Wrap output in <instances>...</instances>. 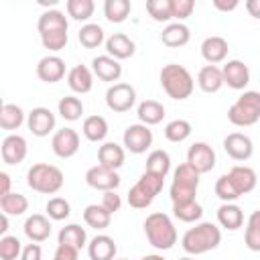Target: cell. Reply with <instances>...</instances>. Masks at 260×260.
Segmentation results:
<instances>
[{
  "mask_svg": "<svg viewBox=\"0 0 260 260\" xmlns=\"http://www.w3.org/2000/svg\"><path fill=\"white\" fill-rule=\"evenodd\" d=\"M106 51H108L110 57L122 61V59H130V57L134 55L136 45H134V41H132L128 35H124V32H114V35H110V37L106 39Z\"/></svg>",
  "mask_w": 260,
  "mask_h": 260,
  "instance_id": "22",
  "label": "cell"
},
{
  "mask_svg": "<svg viewBox=\"0 0 260 260\" xmlns=\"http://www.w3.org/2000/svg\"><path fill=\"white\" fill-rule=\"evenodd\" d=\"M37 77L45 83H57L65 77V61L59 55H45L37 63Z\"/></svg>",
  "mask_w": 260,
  "mask_h": 260,
  "instance_id": "17",
  "label": "cell"
},
{
  "mask_svg": "<svg viewBox=\"0 0 260 260\" xmlns=\"http://www.w3.org/2000/svg\"><path fill=\"white\" fill-rule=\"evenodd\" d=\"M77 256H79V250L77 248L67 246V244H57V250H55L53 260H77Z\"/></svg>",
  "mask_w": 260,
  "mask_h": 260,
  "instance_id": "50",
  "label": "cell"
},
{
  "mask_svg": "<svg viewBox=\"0 0 260 260\" xmlns=\"http://www.w3.org/2000/svg\"><path fill=\"white\" fill-rule=\"evenodd\" d=\"M118 260H128V258H118Z\"/></svg>",
  "mask_w": 260,
  "mask_h": 260,
  "instance_id": "58",
  "label": "cell"
},
{
  "mask_svg": "<svg viewBox=\"0 0 260 260\" xmlns=\"http://www.w3.org/2000/svg\"><path fill=\"white\" fill-rule=\"evenodd\" d=\"M77 39L79 43L85 47V49H95L100 47L102 43H106V37H104V28L95 22H85L79 32H77Z\"/></svg>",
  "mask_w": 260,
  "mask_h": 260,
  "instance_id": "36",
  "label": "cell"
},
{
  "mask_svg": "<svg viewBox=\"0 0 260 260\" xmlns=\"http://www.w3.org/2000/svg\"><path fill=\"white\" fill-rule=\"evenodd\" d=\"M6 232H8V215L2 213V215H0V234L6 236Z\"/></svg>",
  "mask_w": 260,
  "mask_h": 260,
  "instance_id": "55",
  "label": "cell"
},
{
  "mask_svg": "<svg viewBox=\"0 0 260 260\" xmlns=\"http://www.w3.org/2000/svg\"><path fill=\"white\" fill-rule=\"evenodd\" d=\"M140 260H165L160 254H148V256H142Z\"/></svg>",
  "mask_w": 260,
  "mask_h": 260,
  "instance_id": "56",
  "label": "cell"
},
{
  "mask_svg": "<svg viewBox=\"0 0 260 260\" xmlns=\"http://www.w3.org/2000/svg\"><path fill=\"white\" fill-rule=\"evenodd\" d=\"M160 85L165 89V93L173 100H187L193 89H195V81L193 75L189 73L187 67L179 65V63H169L160 69Z\"/></svg>",
  "mask_w": 260,
  "mask_h": 260,
  "instance_id": "3",
  "label": "cell"
},
{
  "mask_svg": "<svg viewBox=\"0 0 260 260\" xmlns=\"http://www.w3.org/2000/svg\"><path fill=\"white\" fill-rule=\"evenodd\" d=\"M246 10L252 18H258L260 20V0H246Z\"/></svg>",
  "mask_w": 260,
  "mask_h": 260,
  "instance_id": "53",
  "label": "cell"
},
{
  "mask_svg": "<svg viewBox=\"0 0 260 260\" xmlns=\"http://www.w3.org/2000/svg\"><path fill=\"white\" fill-rule=\"evenodd\" d=\"M187 162L199 173H209L215 167V150L207 142H193L187 150Z\"/></svg>",
  "mask_w": 260,
  "mask_h": 260,
  "instance_id": "12",
  "label": "cell"
},
{
  "mask_svg": "<svg viewBox=\"0 0 260 260\" xmlns=\"http://www.w3.org/2000/svg\"><path fill=\"white\" fill-rule=\"evenodd\" d=\"M162 185H165V179L162 177L144 171L140 175V179L128 191V203H130V207H134V209L148 207L154 201V197L162 191Z\"/></svg>",
  "mask_w": 260,
  "mask_h": 260,
  "instance_id": "7",
  "label": "cell"
},
{
  "mask_svg": "<svg viewBox=\"0 0 260 260\" xmlns=\"http://www.w3.org/2000/svg\"><path fill=\"white\" fill-rule=\"evenodd\" d=\"M215 195H217L223 203H234L238 197H242V195L238 193V189L234 187V183H232V179H230L228 173L221 175V177L215 181Z\"/></svg>",
  "mask_w": 260,
  "mask_h": 260,
  "instance_id": "46",
  "label": "cell"
},
{
  "mask_svg": "<svg viewBox=\"0 0 260 260\" xmlns=\"http://www.w3.org/2000/svg\"><path fill=\"white\" fill-rule=\"evenodd\" d=\"M0 152H2V160L6 165H20L26 158L28 144H26L24 136H20V134H8L2 140Z\"/></svg>",
  "mask_w": 260,
  "mask_h": 260,
  "instance_id": "16",
  "label": "cell"
},
{
  "mask_svg": "<svg viewBox=\"0 0 260 260\" xmlns=\"http://www.w3.org/2000/svg\"><path fill=\"white\" fill-rule=\"evenodd\" d=\"M173 215L185 223H193L199 221L203 215V207L197 203V199L193 201H185V203H175L173 205Z\"/></svg>",
  "mask_w": 260,
  "mask_h": 260,
  "instance_id": "40",
  "label": "cell"
},
{
  "mask_svg": "<svg viewBox=\"0 0 260 260\" xmlns=\"http://www.w3.org/2000/svg\"><path fill=\"white\" fill-rule=\"evenodd\" d=\"M134 104H136V89H134L130 83L118 81V83H114V85L108 87V91H106V106H108L112 112L124 114V112H128Z\"/></svg>",
  "mask_w": 260,
  "mask_h": 260,
  "instance_id": "8",
  "label": "cell"
},
{
  "mask_svg": "<svg viewBox=\"0 0 260 260\" xmlns=\"http://www.w3.org/2000/svg\"><path fill=\"white\" fill-rule=\"evenodd\" d=\"M223 150L234 160H248L254 154V142L244 132H230L223 138Z\"/></svg>",
  "mask_w": 260,
  "mask_h": 260,
  "instance_id": "11",
  "label": "cell"
},
{
  "mask_svg": "<svg viewBox=\"0 0 260 260\" xmlns=\"http://www.w3.org/2000/svg\"><path fill=\"white\" fill-rule=\"evenodd\" d=\"M98 165L102 167H108L112 171H118L124 160H126V152H124V146H120L118 142H104L100 148H98Z\"/></svg>",
  "mask_w": 260,
  "mask_h": 260,
  "instance_id": "25",
  "label": "cell"
},
{
  "mask_svg": "<svg viewBox=\"0 0 260 260\" xmlns=\"http://www.w3.org/2000/svg\"><path fill=\"white\" fill-rule=\"evenodd\" d=\"M26 126L39 138L49 136L55 130V114L45 106H37L26 114Z\"/></svg>",
  "mask_w": 260,
  "mask_h": 260,
  "instance_id": "13",
  "label": "cell"
},
{
  "mask_svg": "<svg viewBox=\"0 0 260 260\" xmlns=\"http://www.w3.org/2000/svg\"><path fill=\"white\" fill-rule=\"evenodd\" d=\"M221 73H223V83L232 89H244L250 83V69L240 59L225 61V65L221 67Z\"/></svg>",
  "mask_w": 260,
  "mask_h": 260,
  "instance_id": "15",
  "label": "cell"
},
{
  "mask_svg": "<svg viewBox=\"0 0 260 260\" xmlns=\"http://www.w3.org/2000/svg\"><path fill=\"white\" fill-rule=\"evenodd\" d=\"M83 221L93 230H106L112 221V213L102 203H91L83 209Z\"/></svg>",
  "mask_w": 260,
  "mask_h": 260,
  "instance_id": "33",
  "label": "cell"
},
{
  "mask_svg": "<svg viewBox=\"0 0 260 260\" xmlns=\"http://www.w3.org/2000/svg\"><path fill=\"white\" fill-rule=\"evenodd\" d=\"M142 228H144L148 244L156 250H171L177 244V228H175L173 219L162 211L150 213L144 219Z\"/></svg>",
  "mask_w": 260,
  "mask_h": 260,
  "instance_id": "2",
  "label": "cell"
},
{
  "mask_svg": "<svg viewBox=\"0 0 260 260\" xmlns=\"http://www.w3.org/2000/svg\"><path fill=\"white\" fill-rule=\"evenodd\" d=\"M41 258H43L41 246H39L37 242H30V244H26V246L22 248V254H20L18 260H41Z\"/></svg>",
  "mask_w": 260,
  "mask_h": 260,
  "instance_id": "51",
  "label": "cell"
},
{
  "mask_svg": "<svg viewBox=\"0 0 260 260\" xmlns=\"http://www.w3.org/2000/svg\"><path fill=\"white\" fill-rule=\"evenodd\" d=\"M146 12L156 22H169L171 14V0H146Z\"/></svg>",
  "mask_w": 260,
  "mask_h": 260,
  "instance_id": "45",
  "label": "cell"
},
{
  "mask_svg": "<svg viewBox=\"0 0 260 260\" xmlns=\"http://www.w3.org/2000/svg\"><path fill=\"white\" fill-rule=\"evenodd\" d=\"M0 209L6 215H22L28 209V199L22 193H8L0 197Z\"/></svg>",
  "mask_w": 260,
  "mask_h": 260,
  "instance_id": "39",
  "label": "cell"
},
{
  "mask_svg": "<svg viewBox=\"0 0 260 260\" xmlns=\"http://www.w3.org/2000/svg\"><path fill=\"white\" fill-rule=\"evenodd\" d=\"M197 85L201 87V91L205 93H215L219 91L225 83H223V73L217 65H203L197 73Z\"/></svg>",
  "mask_w": 260,
  "mask_h": 260,
  "instance_id": "28",
  "label": "cell"
},
{
  "mask_svg": "<svg viewBox=\"0 0 260 260\" xmlns=\"http://www.w3.org/2000/svg\"><path fill=\"white\" fill-rule=\"evenodd\" d=\"M67 85L75 93H89L93 87V71L85 65H75L67 73Z\"/></svg>",
  "mask_w": 260,
  "mask_h": 260,
  "instance_id": "24",
  "label": "cell"
},
{
  "mask_svg": "<svg viewBox=\"0 0 260 260\" xmlns=\"http://www.w3.org/2000/svg\"><path fill=\"white\" fill-rule=\"evenodd\" d=\"M179 260H195V256H185V258H179Z\"/></svg>",
  "mask_w": 260,
  "mask_h": 260,
  "instance_id": "57",
  "label": "cell"
},
{
  "mask_svg": "<svg viewBox=\"0 0 260 260\" xmlns=\"http://www.w3.org/2000/svg\"><path fill=\"white\" fill-rule=\"evenodd\" d=\"M22 244L16 236H2L0 238V258L2 260H16L22 254Z\"/></svg>",
  "mask_w": 260,
  "mask_h": 260,
  "instance_id": "47",
  "label": "cell"
},
{
  "mask_svg": "<svg viewBox=\"0 0 260 260\" xmlns=\"http://www.w3.org/2000/svg\"><path fill=\"white\" fill-rule=\"evenodd\" d=\"M10 193V175L8 173H0V197L8 195Z\"/></svg>",
  "mask_w": 260,
  "mask_h": 260,
  "instance_id": "54",
  "label": "cell"
},
{
  "mask_svg": "<svg viewBox=\"0 0 260 260\" xmlns=\"http://www.w3.org/2000/svg\"><path fill=\"white\" fill-rule=\"evenodd\" d=\"M91 71L98 79L108 81L114 85V81H118L122 77V65L118 59L110 57V55H98L91 59Z\"/></svg>",
  "mask_w": 260,
  "mask_h": 260,
  "instance_id": "18",
  "label": "cell"
},
{
  "mask_svg": "<svg viewBox=\"0 0 260 260\" xmlns=\"http://www.w3.org/2000/svg\"><path fill=\"white\" fill-rule=\"evenodd\" d=\"M228 175H230V179H232V183H234V187L238 189L240 195H246V193L254 191L256 181H258L256 171H254L252 167H246V165H236V167H232Z\"/></svg>",
  "mask_w": 260,
  "mask_h": 260,
  "instance_id": "26",
  "label": "cell"
},
{
  "mask_svg": "<svg viewBox=\"0 0 260 260\" xmlns=\"http://www.w3.org/2000/svg\"><path fill=\"white\" fill-rule=\"evenodd\" d=\"M81 132L89 142H102L108 136V122H106L104 116H98V114L95 116H87L83 120Z\"/></svg>",
  "mask_w": 260,
  "mask_h": 260,
  "instance_id": "32",
  "label": "cell"
},
{
  "mask_svg": "<svg viewBox=\"0 0 260 260\" xmlns=\"http://www.w3.org/2000/svg\"><path fill=\"white\" fill-rule=\"evenodd\" d=\"M238 4H240L238 0H213V6L221 12H232L238 8Z\"/></svg>",
  "mask_w": 260,
  "mask_h": 260,
  "instance_id": "52",
  "label": "cell"
},
{
  "mask_svg": "<svg viewBox=\"0 0 260 260\" xmlns=\"http://www.w3.org/2000/svg\"><path fill=\"white\" fill-rule=\"evenodd\" d=\"M85 183L91 187V189H98V191H116L120 187V175L108 167H102V165H95V167H89L85 171Z\"/></svg>",
  "mask_w": 260,
  "mask_h": 260,
  "instance_id": "10",
  "label": "cell"
},
{
  "mask_svg": "<svg viewBox=\"0 0 260 260\" xmlns=\"http://www.w3.org/2000/svg\"><path fill=\"white\" fill-rule=\"evenodd\" d=\"M24 110L16 104H2L0 108V128L2 130H18L24 124Z\"/></svg>",
  "mask_w": 260,
  "mask_h": 260,
  "instance_id": "31",
  "label": "cell"
},
{
  "mask_svg": "<svg viewBox=\"0 0 260 260\" xmlns=\"http://www.w3.org/2000/svg\"><path fill=\"white\" fill-rule=\"evenodd\" d=\"M244 244L252 252H260V209L252 211L248 221H246V232H244Z\"/></svg>",
  "mask_w": 260,
  "mask_h": 260,
  "instance_id": "37",
  "label": "cell"
},
{
  "mask_svg": "<svg viewBox=\"0 0 260 260\" xmlns=\"http://www.w3.org/2000/svg\"><path fill=\"white\" fill-rule=\"evenodd\" d=\"M45 211L53 221H61L71 215V205L65 197H51L45 205Z\"/></svg>",
  "mask_w": 260,
  "mask_h": 260,
  "instance_id": "44",
  "label": "cell"
},
{
  "mask_svg": "<svg viewBox=\"0 0 260 260\" xmlns=\"http://www.w3.org/2000/svg\"><path fill=\"white\" fill-rule=\"evenodd\" d=\"M22 230H24V236L30 242L41 244L51 236V217L43 215V213H32V215L26 217Z\"/></svg>",
  "mask_w": 260,
  "mask_h": 260,
  "instance_id": "20",
  "label": "cell"
},
{
  "mask_svg": "<svg viewBox=\"0 0 260 260\" xmlns=\"http://www.w3.org/2000/svg\"><path fill=\"white\" fill-rule=\"evenodd\" d=\"M191 122L183 120V118H177V120H171L167 126H165V138L169 142H183L191 136Z\"/></svg>",
  "mask_w": 260,
  "mask_h": 260,
  "instance_id": "42",
  "label": "cell"
},
{
  "mask_svg": "<svg viewBox=\"0 0 260 260\" xmlns=\"http://www.w3.org/2000/svg\"><path fill=\"white\" fill-rule=\"evenodd\" d=\"M116 252H118L116 242L108 234H98L87 244V256H89V260H114Z\"/></svg>",
  "mask_w": 260,
  "mask_h": 260,
  "instance_id": "23",
  "label": "cell"
},
{
  "mask_svg": "<svg viewBox=\"0 0 260 260\" xmlns=\"http://www.w3.org/2000/svg\"><path fill=\"white\" fill-rule=\"evenodd\" d=\"M221 242V230L211 221H199L183 234L181 246L189 256H199L215 250Z\"/></svg>",
  "mask_w": 260,
  "mask_h": 260,
  "instance_id": "1",
  "label": "cell"
},
{
  "mask_svg": "<svg viewBox=\"0 0 260 260\" xmlns=\"http://www.w3.org/2000/svg\"><path fill=\"white\" fill-rule=\"evenodd\" d=\"M217 223L223 228V230H230V232H236L244 225V211L240 205L236 203H221L217 207Z\"/></svg>",
  "mask_w": 260,
  "mask_h": 260,
  "instance_id": "29",
  "label": "cell"
},
{
  "mask_svg": "<svg viewBox=\"0 0 260 260\" xmlns=\"http://www.w3.org/2000/svg\"><path fill=\"white\" fill-rule=\"evenodd\" d=\"M51 148L59 158H71L79 150V134L73 128H61L53 134Z\"/></svg>",
  "mask_w": 260,
  "mask_h": 260,
  "instance_id": "14",
  "label": "cell"
},
{
  "mask_svg": "<svg viewBox=\"0 0 260 260\" xmlns=\"http://www.w3.org/2000/svg\"><path fill=\"white\" fill-rule=\"evenodd\" d=\"M37 28H39V37L41 35H53V32H67L69 22H67V16L61 10L51 8V10H45L39 16Z\"/></svg>",
  "mask_w": 260,
  "mask_h": 260,
  "instance_id": "21",
  "label": "cell"
},
{
  "mask_svg": "<svg viewBox=\"0 0 260 260\" xmlns=\"http://www.w3.org/2000/svg\"><path fill=\"white\" fill-rule=\"evenodd\" d=\"M59 114L63 120H69V122H75L81 118L83 114V102L77 98V95H65L59 100V106H57Z\"/></svg>",
  "mask_w": 260,
  "mask_h": 260,
  "instance_id": "41",
  "label": "cell"
},
{
  "mask_svg": "<svg viewBox=\"0 0 260 260\" xmlns=\"http://www.w3.org/2000/svg\"><path fill=\"white\" fill-rule=\"evenodd\" d=\"M199 173L189 165L183 162L175 169L173 173V183H171V201L175 203H185V201H193L197 195V187H199Z\"/></svg>",
  "mask_w": 260,
  "mask_h": 260,
  "instance_id": "6",
  "label": "cell"
},
{
  "mask_svg": "<svg viewBox=\"0 0 260 260\" xmlns=\"http://www.w3.org/2000/svg\"><path fill=\"white\" fill-rule=\"evenodd\" d=\"M102 205H104L110 213H116V211H120V207H122V197H120L116 191H106V193L102 195Z\"/></svg>",
  "mask_w": 260,
  "mask_h": 260,
  "instance_id": "49",
  "label": "cell"
},
{
  "mask_svg": "<svg viewBox=\"0 0 260 260\" xmlns=\"http://www.w3.org/2000/svg\"><path fill=\"white\" fill-rule=\"evenodd\" d=\"M85 242H87V234L79 223H67L57 234V244H67L77 250H81L85 246Z\"/></svg>",
  "mask_w": 260,
  "mask_h": 260,
  "instance_id": "34",
  "label": "cell"
},
{
  "mask_svg": "<svg viewBox=\"0 0 260 260\" xmlns=\"http://www.w3.org/2000/svg\"><path fill=\"white\" fill-rule=\"evenodd\" d=\"M136 116H138L140 124H146V126L160 124L162 118H165V106L160 102H156V100H144V102L138 104Z\"/></svg>",
  "mask_w": 260,
  "mask_h": 260,
  "instance_id": "30",
  "label": "cell"
},
{
  "mask_svg": "<svg viewBox=\"0 0 260 260\" xmlns=\"http://www.w3.org/2000/svg\"><path fill=\"white\" fill-rule=\"evenodd\" d=\"M65 8L73 20H89L93 16L95 4H93V0H67Z\"/></svg>",
  "mask_w": 260,
  "mask_h": 260,
  "instance_id": "43",
  "label": "cell"
},
{
  "mask_svg": "<svg viewBox=\"0 0 260 260\" xmlns=\"http://www.w3.org/2000/svg\"><path fill=\"white\" fill-rule=\"evenodd\" d=\"M195 10V0H171V14L177 18V22L189 18Z\"/></svg>",
  "mask_w": 260,
  "mask_h": 260,
  "instance_id": "48",
  "label": "cell"
},
{
  "mask_svg": "<svg viewBox=\"0 0 260 260\" xmlns=\"http://www.w3.org/2000/svg\"><path fill=\"white\" fill-rule=\"evenodd\" d=\"M130 10H132L130 0H106V2H104V14H106V18H108L110 22H114V24L124 22V20L128 18Z\"/></svg>",
  "mask_w": 260,
  "mask_h": 260,
  "instance_id": "38",
  "label": "cell"
},
{
  "mask_svg": "<svg viewBox=\"0 0 260 260\" xmlns=\"http://www.w3.org/2000/svg\"><path fill=\"white\" fill-rule=\"evenodd\" d=\"M144 171H148V173L158 175V177L165 179V177L169 175V171H171V156H169V152L162 150V148L152 150V152L146 156V167H144Z\"/></svg>",
  "mask_w": 260,
  "mask_h": 260,
  "instance_id": "35",
  "label": "cell"
},
{
  "mask_svg": "<svg viewBox=\"0 0 260 260\" xmlns=\"http://www.w3.org/2000/svg\"><path fill=\"white\" fill-rule=\"evenodd\" d=\"M228 120L238 128L254 126L260 120V91H244L228 110Z\"/></svg>",
  "mask_w": 260,
  "mask_h": 260,
  "instance_id": "5",
  "label": "cell"
},
{
  "mask_svg": "<svg viewBox=\"0 0 260 260\" xmlns=\"http://www.w3.org/2000/svg\"><path fill=\"white\" fill-rule=\"evenodd\" d=\"M160 41H162V45H167L171 49L185 47L191 41V30L183 22H169L160 32Z\"/></svg>",
  "mask_w": 260,
  "mask_h": 260,
  "instance_id": "27",
  "label": "cell"
},
{
  "mask_svg": "<svg viewBox=\"0 0 260 260\" xmlns=\"http://www.w3.org/2000/svg\"><path fill=\"white\" fill-rule=\"evenodd\" d=\"M124 148L134 152V154H142L152 146V130L146 124H130L124 130L122 136Z\"/></svg>",
  "mask_w": 260,
  "mask_h": 260,
  "instance_id": "9",
  "label": "cell"
},
{
  "mask_svg": "<svg viewBox=\"0 0 260 260\" xmlns=\"http://www.w3.org/2000/svg\"><path fill=\"white\" fill-rule=\"evenodd\" d=\"M228 41L219 35H211L207 39H203L201 43V57L207 61V65H217L221 61H225L228 57Z\"/></svg>",
  "mask_w": 260,
  "mask_h": 260,
  "instance_id": "19",
  "label": "cell"
},
{
  "mask_svg": "<svg viewBox=\"0 0 260 260\" xmlns=\"http://www.w3.org/2000/svg\"><path fill=\"white\" fill-rule=\"evenodd\" d=\"M63 171L49 162H37L26 173V183L32 191L43 195H55L63 187Z\"/></svg>",
  "mask_w": 260,
  "mask_h": 260,
  "instance_id": "4",
  "label": "cell"
}]
</instances>
